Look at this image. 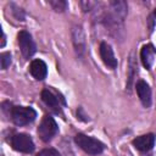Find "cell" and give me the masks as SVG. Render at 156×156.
Instances as JSON below:
<instances>
[{"label": "cell", "instance_id": "6da1fadb", "mask_svg": "<svg viewBox=\"0 0 156 156\" xmlns=\"http://www.w3.org/2000/svg\"><path fill=\"white\" fill-rule=\"evenodd\" d=\"M74 141L83 151H85L89 155H99L105 149V145L100 140L88 136L85 134H77L74 136Z\"/></svg>", "mask_w": 156, "mask_h": 156}, {"label": "cell", "instance_id": "7a4b0ae2", "mask_svg": "<svg viewBox=\"0 0 156 156\" xmlns=\"http://www.w3.org/2000/svg\"><path fill=\"white\" fill-rule=\"evenodd\" d=\"M37 117V112L32 107L26 106H13L11 108V118L15 124L24 126L33 122Z\"/></svg>", "mask_w": 156, "mask_h": 156}, {"label": "cell", "instance_id": "3957f363", "mask_svg": "<svg viewBox=\"0 0 156 156\" xmlns=\"http://www.w3.org/2000/svg\"><path fill=\"white\" fill-rule=\"evenodd\" d=\"M57 124L55 119L50 116H44L39 127H38V135L43 141H49L56 133H57Z\"/></svg>", "mask_w": 156, "mask_h": 156}, {"label": "cell", "instance_id": "277c9868", "mask_svg": "<svg viewBox=\"0 0 156 156\" xmlns=\"http://www.w3.org/2000/svg\"><path fill=\"white\" fill-rule=\"evenodd\" d=\"M11 146L16 151H21V152H26V154H29L34 150V143H33L32 138L24 133L13 135L11 138Z\"/></svg>", "mask_w": 156, "mask_h": 156}, {"label": "cell", "instance_id": "5b68a950", "mask_svg": "<svg viewBox=\"0 0 156 156\" xmlns=\"http://www.w3.org/2000/svg\"><path fill=\"white\" fill-rule=\"evenodd\" d=\"M17 38H18V44H20V49H21L22 55L27 58L33 56V54L35 52V44L32 39V35L28 32L22 30L18 33Z\"/></svg>", "mask_w": 156, "mask_h": 156}, {"label": "cell", "instance_id": "8992f818", "mask_svg": "<svg viewBox=\"0 0 156 156\" xmlns=\"http://www.w3.org/2000/svg\"><path fill=\"white\" fill-rule=\"evenodd\" d=\"M140 57H141V62L143 66L146 69H151V67L155 63V58H156V50L151 44H146L141 48L140 51Z\"/></svg>", "mask_w": 156, "mask_h": 156}, {"label": "cell", "instance_id": "52a82bcc", "mask_svg": "<svg viewBox=\"0 0 156 156\" xmlns=\"http://www.w3.org/2000/svg\"><path fill=\"white\" fill-rule=\"evenodd\" d=\"M100 56L104 61V63L110 67V68H116L117 67V58L113 55V51L111 49V46L107 43H101L100 44Z\"/></svg>", "mask_w": 156, "mask_h": 156}, {"label": "cell", "instance_id": "ba28073f", "mask_svg": "<svg viewBox=\"0 0 156 156\" xmlns=\"http://www.w3.org/2000/svg\"><path fill=\"white\" fill-rule=\"evenodd\" d=\"M155 144V135L154 134H145V135H140L136 136L133 140V145L135 146V149H138L139 151H149L152 149Z\"/></svg>", "mask_w": 156, "mask_h": 156}, {"label": "cell", "instance_id": "9c48e42d", "mask_svg": "<svg viewBox=\"0 0 156 156\" xmlns=\"http://www.w3.org/2000/svg\"><path fill=\"white\" fill-rule=\"evenodd\" d=\"M135 89H136V93H138V96H139L141 104L145 107H149L151 105V89L147 85V83L144 80H139L136 83Z\"/></svg>", "mask_w": 156, "mask_h": 156}, {"label": "cell", "instance_id": "30bf717a", "mask_svg": "<svg viewBox=\"0 0 156 156\" xmlns=\"http://www.w3.org/2000/svg\"><path fill=\"white\" fill-rule=\"evenodd\" d=\"M29 71H30V74L35 79L41 80L46 77L48 67H46V63L43 60H33L30 66H29Z\"/></svg>", "mask_w": 156, "mask_h": 156}, {"label": "cell", "instance_id": "8fae6325", "mask_svg": "<svg viewBox=\"0 0 156 156\" xmlns=\"http://www.w3.org/2000/svg\"><path fill=\"white\" fill-rule=\"evenodd\" d=\"M41 99H43V101H44L51 110H54L55 112H60L58 100H57V98H56L50 90H48V89L43 90V91H41Z\"/></svg>", "mask_w": 156, "mask_h": 156}, {"label": "cell", "instance_id": "7c38bea8", "mask_svg": "<svg viewBox=\"0 0 156 156\" xmlns=\"http://www.w3.org/2000/svg\"><path fill=\"white\" fill-rule=\"evenodd\" d=\"M50 5L52 6V9L55 10V11H63V10H66V6H67V2L66 1H63V0H52V1H50Z\"/></svg>", "mask_w": 156, "mask_h": 156}, {"label": "cell", "instance_id": "4fadbf2b", "mask_svg": "<svg viewBox=\"0 0 156 156\" xmlns=\"http://www.w3.org/2000/svg\"><path fill=\"white\" fill-rule=\"evenodd\" d=\"M0 62H1V68L6 69L10 66V63H11V55H10V52H2L0 55Z\"/></svg>", "mask_w": 156, "mask_h": 156}, {"label": "cell", "instance_id": "5bb4252c", "mask_svg": "<svg viewBox=\"0 0 156 156\" xmlns=\"http://www.w3.org/2000/svg\"><path fill=\"white\" fill-rule=\"evenodd\" d=\"M37 156H61L60 155V152L57 151V150H55V149H44V150H41Z\"/></svg>", "mask_w": 156, "mask_h": 156}, {"label": "cell", "instance_id": "9a60e30c", "mask_svg": "<svg viewBox=\"0 0 156 156\" xmlns=\"http://www.w3.org/2000/svg\"><path fill=\"white\" fill-rule=\"evenodd\" d=\"M4 45H5V34L2 32V43H1V46H4Z\"/></svg>", "mask_w": 156, "mask_h": 156}, {"label": "cell", "instance_id": "2e32d148", "mask_svg": "<svg viewBox=\"0 0 156 156\" xmlns=\"http://www.w3.org/2000/svg\"><path fill=\"white\" fill-rule=\"evenodd\" d=\"M154 13H155V16H156V9H155V11H154Z\"/></svg>", "mask_w": 156, "mask_h": 156}]
</instances>
